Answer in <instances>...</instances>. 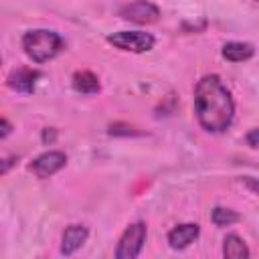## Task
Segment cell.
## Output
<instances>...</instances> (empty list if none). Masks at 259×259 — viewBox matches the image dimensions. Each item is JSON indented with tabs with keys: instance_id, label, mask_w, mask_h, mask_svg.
Wrapping results in <instances>:
<instances>
[{
	"instance_id": "cell-13",
	"label": "cell",
	"mask_w": 259,
	"mask_h": 259,
	"mask_svg": "<svg viewBox=\"0 0 259 259\" xmlns=\"http://www.w3.org/2000/svg\"><path fill=\"white\" fill-rule=\"evenodd\" d=\"M212 223L217 225V227H229V225H233V223H237L239 221V214L235 212V210H231V208H223V206H217L214 210H212Z\"/></svg>"
},
{
	"instance_id": "cell-10",
	"label": "cell",
	"mask_w": 259,
	"mask_h": 259,
	"mask_svg": "<svg viewBox=\"0 0 259 259\" xmlns=\"http://www.w3.org/2000/svg\"><path fill=\"white\" fill-rule=\"evenodd\" d=\"M223 257L225 259H249V249L239 235L231 233L223 241Z\"/></svg>"
},
{
	"instance_id": "cell-12",
	"label": "cell",
	"mask_w": 259,
	"mask_h": 259,
	"mask_svg": "<svg viewBox=\"0 0 259 259\" xmlns=\"http://www.w3.org/2000/svg\"><path fill=\"white\" fill-rule=\"evenodd\" d=\"M73 87L79 93H97L99 91V81L91 71H77L73 75Z\"/></svg>"
},
{
	"instance_id": "cell-3",
	"label": "cell",
	"mask_w": 259,
	"mask_h": 259,
	"mask_svg": "<svg viewBox=\"0 0 259 259\" xmlns=\"http://www.w3.org/2000/svg\"><path fill=\"white\" fill-rule=\"evenodd\" d=\"M146 235H148V229H146L144 223H134V225H130V227L123 231V235L119 237V241H117L115 259H138V255H140L142 249H144Z\"/></svg>"
},
{
	"instance_id": "cell-11",
	"label": "cell",
	"mask_w": 259,
	"mask_h": 259,
	"mask_svg": "<svg viewBox=\"0 0 259 259\" xmlns=\"http://www.w3.org/2000/svg\"><path fill=\"white\" fill-rule=\"evenodd\" d=\"M253 53H255V49H253V45H249V42H227L225 47H223V57L227 59V61H231V63H241V61H247V59H251L253 57Z\"/></svg>"
},
{
	"instance_id": "cell-8",
	"label": "cell",
	"mask_w": 259,
	"mask_h": 259,
	"mask_svg": "<svg viewBox=\"0 0 259 259\" xmlns=\"http://www.w3.org/2000/svg\"><path fill=\"white\" fill-rule=\"evenodd\" d=\"M87 235H89V231L83 225H71V227H67L65 233H63V239H61V253L63 255H73L87 241Z\"/></svg>"
},
{
	"instance_id": "cell-6",
	"label": "cell",
	"mask_w": 259,
	"mask_h": 259,
	"mask_svg": "<svg viewBox=\"0 0 259 259\" xmlns=\"http://www.w3.org/2000/svg\"><path fill=\"white\" fill-rule=\"evenodd\" d=\"M65 164H67V156L63 152H55L53 150V152H45L38 158H34L32 164H30V172L36 178H49L55 172H59Z\"/></svg>"
},
{
	"instance_id": "cell-9",
	"label": "cell",
	"mask_w": 259,
	"mask_h": 259,
	"mask_svg": "<svg viewBox=\"0 0 259 259\" xmlns=\"http://www.w3.org/2000/svg\"><path fill=\"white\" fill-rule=\"evenodd\" d=\"M38 77H40L38 71L22 67V69H16L8 75V87H12L20 93H30L34 89V83H36Z\"/></svg>"
},
{
	"instance_id": "cell-7",
	"label": "cell",
	"mask_w": 259,
	"mask_h": 259,
	"mask_svg": "<svg viewBox=\"0 0 259 259\" xmlns=\"http://www.w3.org/2000/svg\"><path fill=\"white\" fill-rule=\"evenodd\" d=\"M198 235H200V229L196 223H184V225L174 227L168 233V245L172 249H186L190 243L198 239Z\"/></svg>"
},
{
	"instance_id": "cell-15",
	"label": "cell",
	"mask_w": 259,
	"mask_h": 259,
	"mask_svg": "<svg viewBox=\"0 0 259 259\" xmlns=\"http://www.w3.org/2000/svg\"><path fill=\"white\" fill-rule=\"evenodd\" d=\"M0 123H2V138H6V136L10 134V130H12V127H10L8 119H4V117H2V121H0Z\"/></svg>"
},
{
	"instance_id": "cell-2",
	"label": "cell",
	"mask_w": 259,
	"mask_h": 259,
	"mask_svg": "<svg viewBox=\"0 0 259 259\" xmlns=\"http://www.w3.org/2000/svg\"><path fill=\"white\" fill-rule=\"evenodd\" d=\"M22 49L34 63H45L61 53L63 38L55 30L36 28V30H28L22 36Z\"/></svg>"
},
{
	"instance_id": "cell-1",
	"label": "cell",
	"mask_w": 259,
	"mask_h": 259,
	"mask_svg": "<svg viewBox=\"0 0 259 259\" xmlns=\"http://www.w3.org/2000/svg\"><path fill=\"white\" fill-rule=\"evenodd\" d=\"M194 111L198 123L210 134H223L233 123L235 103L219 75H204L194 87Z\"/></svg>"
},
{
	"instance_id": "cell-16",
	"label": "cell",
	"mask_w": 259,
	"mask_h": 259,
	"mask_svg": "<svg viewBox=\"0 0 259 259\" xmlns=\"http://www.w3.org/2000/svg\"><path fill=\"white\" fill-rule=\"evenodd\" d=\"M53 140H55V132H53V130H51V132L45 130V132H42V142H53Z\"/></svg>"
},
{
	"instance_id": "cell-14",
	"label": "cell",
	"mask_w": 259,
	"mask_h": 259,
	"mask_svg": "<svg viewBox=\"0 0 259 259\" xmlns=\"http://www.w3.org/2000/svg\"><path fill=\"white\" fill-rule=\"evenodd\" d=\"M247 144H249L251 148L259 150V127H255V130H251V132L247 134Z\"/></svg>"
},
{
	"instance_id": "cell-17",
	"label": "cell",
	"mask_w": 259,
	"mask_h": 259,
	"mask_svg": "<svg viewBox=\"0 0 259 259\" xmlns=\"http://www.w3.org/2000/svg\"><path fill=\"white\" fill-rule=\"evenodd\" d=\"M245 184H247L249 188H253V190H257V192H259V182H257V180H251V178H245Z\"/></svg>"
},
{
	"instance_id": "cell-4",
	"label": "cell",
	"mask_w": 259,
	"mask_h": 259,
	"mask_svg": "<svg viewBox=\"0 0 259 259\" xmlns=\"http://www.w3.org/2000/svg\"><path fill=\"white\" fill-rule=\"evenodd\" d=\"M107 42L113 45L119 51H130V53H146L154 47V36L150 32L142 30H119L107 36Z\"/></svg>"
},
{
	"instance_id": "cell-5",
	"label": "cell",
	"mask_w": 259,
	"mask_h": 259,
	"mask_svg": "<svg viewBox=\"0 0 259 259\" xmlns=\"http://www.w3.org/2000/svg\"><path fill=\"white\" fill-rule=\"evenodd\" d=\"M119 16L125 18V20H132V22L150 24V22L158 20L160 10L152 2H132V4H123L119 8Z\"/></svg>"
}]
</instances>
